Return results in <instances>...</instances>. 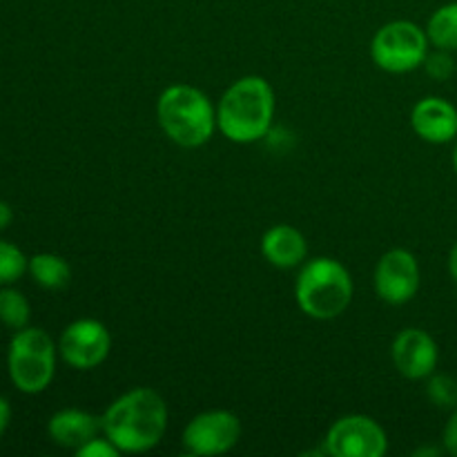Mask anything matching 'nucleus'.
Segmentation results:
<instances>
[{"instance_id": "1", "label": "nucleus", "mask_w": 457, "mask_h": 457, "mask_svg": "<svg viewBox=\"0 0 457 457\" xmlns=\"http://www.w3.org/2000/svg\"><path fill=\"white\" fill-rule=\"evenodd\" d=\"M101 424L120 453H147L168 431V406L154 388L137 386L107 406Z\"/></svg>"}, {"instance_id": "2", "label": "nucleus", "mask_w": 457, "mask_h": 457, "mask_svg": "<svg viewBox=\"0 0 457 457\" xmlns=\"http://www.w3.org/2000/svg\"><path fill=\"white\" fill-rule=\"evenodd\" d=\"M275 92L262 76H244L223 92L217 105V128L232 143H254L270 132Z\"/></svg>"}, {"instance_id": "3", "label": "nucleus", "mask_w": 457, "mask_h": 457, "mask_svg": "<svg viewBox=\"0 0 457 457\" xmlns=\"http://www.w3.org/2000/svg\"><path fill=\"white\" fill-rule=\"evenodd\" d=\"M355 284L342 262L333 257H315L302 263L295 281V299L311 320H335L351 306Z\"/></svg>"}, {"instance_id": "4", "label": "nucleus", "mask_w": 457, "mask_h": 457, "mask_svg": "<svg viewBox=\"0 0 457 457\" xmlns=\"http://www.w3.org/2000/svg\"><path fill=\"white\" fill-rule=\"evenodd\" d=\"M156 119L172 143L201 147L217 129V110L201 89L192 85H170L156 101Z\"/></svg>"}, {"instance_id": "5", "label": "nucleus", "mask_w": 457, "mask_h": 457, "mask_svg": "<svg viewBox=\"0 0 457 457\" xmlns=\"http://www.w3.org/2000/svg\"><path fill=\"white\" fill-rule=\"evenodd\" d=\"M7 369L13 386L27 395L43 393L56 373V344L43 328H21L12 337Z\"/></svg>"}, {"instance_id": "6", "label": "nucleus", "mask_w": 457, "mask_h": 457, "mask_svg": "<svg viewBox=\"0 0 457 457\" xmlns=\"http://www.w3.org/2000/svg\"><path fill=\"white\" fill-rule=\"evenodd\" d=\"M427 29L411 21H393L379 27L370 43V56L388 74H406L424 65L428 56Z\"/></svg>"}, {"instance_id": "7", "label": "nucleus", "mask_w": 457, "mask_h": 457, "mask_svg": "<svg viewBox=\"0 0 457 457\" xmlns=\"http://www.w3.org/2000/svg\"><path fill=\"white\" fill-rule=\"evenodd\" d=\"M386 451V431L369 415L339 418L324 440V453L333 457H384Z\"/></svg>"}, {"instance_id": "8", "label": "nucleus", "mask_w": 457, "mask_h": 457, "mask_svg": "<svg viewBox=\"0 0 457 457\" xmlns=\"http://www.w3.org/2000/svg\"><path fill=\"white\" fill-rule=\"evenodd\" d=\"M239 437V418L223 409L204 411L183 428V446L190 455H223L235 449Z\"/></svg>"}, {"instance_id": "9", "label": "nucleus", "mask_w": 457, "mask_h": 457, "mask_svg": "<svg viewBox=\"0 0 457 457\" xmlns=\"http://www.w3.org/2000/svg\"><path fill=\"white\" fill-rule=\"evenodd\" d=\"M112 351L110 330L98 320H76L62 330L58 353L76 370L98 369Z\"/></svg>"}, {"instance_id": "10", "label": "nucleus", "mask_w": 457, "mask_h": 457, "mask_svg": "<svg viewBox=\"0 0 457 457\" xmlns=\"http://www.w3.org/2000/svg\"><path fill=\"white\" fill-rule=\"evenodd\" d=\"M373 281L375 293L384 303L404 306L418 295L420 281H422L418 259L404 248L388 250L375 266Z\"/></svg>"}, {"instance_id": "11", "label": "nucleus", "mask_w": 457, "mask_h": 457, "mask_svg": "<svg viewBox=\"0 0 457 457\" xmlns=\"http://www.w3.org/2000/svg\"><path fill=\"white\" fill-rule=\"evenodd\" d=\"M391 360L397 373L406 379H427L436 373L440 348L436 339L422 328H404L391 344Z\"/></svg>"}, {"instance_id": "12", "label": "nucleus", "mask_w": 457, "mask_h": 457, "mask_svg": "<svg viewBox=\"0 0 457 457\" xmlns=\"http://www.w3.org/2000/svg\"><path fill=\"white\" fill-rule=\"evenodd\" d=\"M411 128L422 141L445 145L457 138V107L442 96H427L415 103Z\"/></svg>"}, {"instance_id": "13", "label": "nucleus", "mask_w": 457, "mask_h": 457, "mask_svg": "<svg viewBox=\"0 0 457 457\" xmlns=\"http://www.w3.org/2000/svg\"><path fill=\"white\" fill-rule=\"evenodd\" d=\"M47 433L62 449L79 451L103 433L101 418L80 409H62L49 418Z\"/></svg>"}, {"instance_id": "14", "label": "nucleus", "mask_w": 457, "mask_h": 457, "mask_svg": "<svg viewBox=\"0 0 457 457\" xmlns=\"http://www.w3.org/2000/svg\"><path fill=\"white\" fill-rule=\"evenodd\" d=\"M262 254L270 266L279 268V270H290L306 262L308 244L306 237L293 226L286 223H277L266 235L262 237Z\"/></svg>"}, {"instance_id": "15", "label": "nucleus", "mask_w": 457, "mask_h": 457, "mask_svg": "<svg viewBox=\"0 0 457 457\" xmlns=\"http://www.w3.org/2000/svg\"><path fill=\"white\" fill-rule=\"evenodd\" d=\"M34 281L47 290H61L70 284L71 268L62 257L52 253H40L29 259V268Z\"/></svg>"}, {"instance_id": "16", "label": "nucleus", "mask_w": 457, "mask_h": 457, "mask_svg": "<svg viewBox=\"0 0 457 457\" xmlns=\"http://www.w3.org/2000/svg\"><path fill=\"white\" fill-rule=\"evenodd\" d=\"M428 43L436 49L457 52V3H446L431 13L427 22Z\"/></svg>"}, {"instance_id": "17", "label": "nucleus", "mask_w": 457, "mask_h": 457, "mask_svg": "<svg viewBox=\"0 0 457 457\" xmlns=\"http://www.w3.org/2000/svg\"><path fill=\"white\" fill-rule=\"evenodd\" d=\"M29 302L13 288L0 290V321L13 330L25 328L29 321Z\"/></svg>"}, {"instance_id": "18", "label": "nucleus", "mask_w": 457, "mask_h": 457, "mask_svg": "<svg viewBox=\"0 0 457 457\" xmlns=\"http://www.w3.org/2000/svg\"><path fill=\"white\" fill-rule=\"evenodd\" d=\"M29 268V259H25L21 248L13 244L0 241V286H9L21 279Z\"/></svg>"}, {"instance_id": "19", "label": "nucleus", "mask_w": 457, "mask_h": 457, "mask_svg": "<svg viewBox=\"0 0 457 457\" xmlns=\"http://www.w3.org/2000/svg\"><path fill=\"white\" fill-rule=\"evenodd\" d=\"M427 395L437 409H455L457 382L451 375H431V378H428Z\"/></svg>"}, {"instance_id": "20", "label": "nucleus", "mask_w": 457, "mask_h": 457, "mask_svg": "<svg viewBox=\"0 0 457 457\" xmlns=\"http://www.w3.org/2000/svg\"><path fill=\"white\" fill-rule=\"evenodd\" d=\"M451 52H445V49H437L436 54H428L427 61H424V65H427V71L433 76V79H449L451 74L455 71V65H453V58L449 56Z\"/></svg>"}, {"instance_id": "21", "label": "nucleus", "mask_w": 457, "mask_h": 457, "mask_svg": "<svg viewBox=\"0 0 457 457\" xmlns=\"http://www.w3.org/2000/svg\"><path fill=\"white\" fill-rule=\"evenodd\" d=\"M76 455L79 457H119L120 451L116 449V446L112 445L105 436L103 437L98 436V437H94L92 442H87L85 446H80V449L76 451Z\"/></svg>"}, {"instance_id": "22", "label": "nucleus", "mask_w": 457, "mask_h": 457, "mask_svg": "<svg viewBox=\"0 0 457 457\" xmlns=\"http://www.w3.org/2000/svg\"><path fill=\"white\" fill-rule=\"evenodd\" d=\"M442 446L449 455L457 457V406L451 413L449 422L445 424V431H442Z\"/></svg>"}, {"instance_id": "23", "label": "nucleus", "mask_w": 457, "mask_h": 457, "mask_svg": "<svg viewBox=\"0 0 457 457\" xmlns=\"http://www.w3.org/2000/svg\"><path fill=\"white\" fill-rule=\"evenodd\" d=\"M9 420H12V406H9V402L0 395V436H3L4 428L9 427Z\"/></svg>"}, {"instance_id": "24", "label": "nucleus", "mask_w": 457, "mask_h": 457, "mask_svg": "<svg viewBox=\"0 0 457 457\" xmlns=\"http://www.w3.org/2000/svg\"><path fill=\"white\" fill-rule=\"evenodd\" d=\"M13 219V212L12 208H9V204H4V201H0V230H4V228L12 223Z\"/></svg>"}, {"instance_id": "25", "label": "nucleus", "mask_w": 457, "mask_h": 457, "mask_svg": "<svg viewBox=\"0 0 457 457\" xmlns=\"http://www.w3.org/2000/svg\"><path fill=\"white\" fill-rule=\"evenodd\" d=\"M449 272L457 284V241L453 244V248H451V254H449Z\"/></svg>"}, {"instance_id": "26", "label": "nucleus", "mask_w": 457, "mask_h": 457, "mask_svg": "<svg viewBox=\"0 0 457 457\" xmlns=\"http://www.w3.org/2000/svg\"><path fill=\"white\" fill-rule=\"evenodd\" d=\"M437 453H440V451L428 449V451H418V453H415V455H437Z\"/></svg>"}, {"instance_id": "27", "label": "nucleus", "mask_w": 457, "mask_h": 457, "mask_svg": "<svg viewBox=\"0 0 457 457\" xmlns=\"http://www.w3.org/2000/svg\"><path fill=\"white\" fill-rule=\"evenodd\" d=\"M453 170L457 174V138H455V150H453Z\"/></svg>"}]
</instances>
